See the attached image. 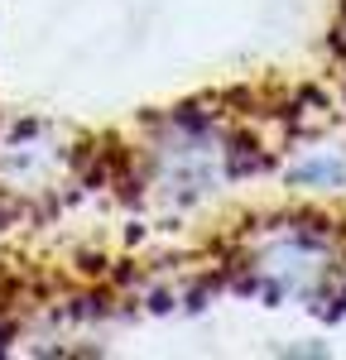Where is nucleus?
Instances as JSON below:
<instances>
[{"label":"nucleus","instance_id":"f257e3e1","mask_svg":"<svg viewBox=\"0 0 346 360\" xmlns=\"http://www.w3.org/2000/svg\"><path fill=\"white\" fill-rule=\"evenodd\" d=\"M342 159H308L303 168H293V183H313V188H337L342 183Z\"/></svg>","mask_w":346,"mask_h":360}]
</instances>
